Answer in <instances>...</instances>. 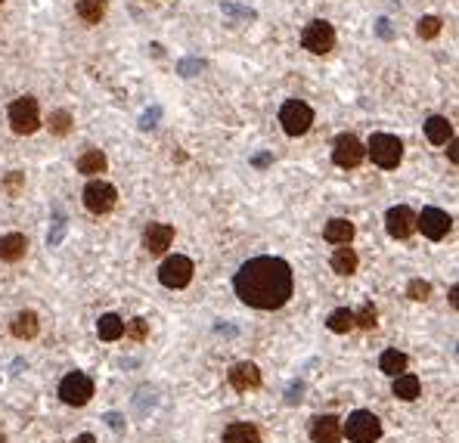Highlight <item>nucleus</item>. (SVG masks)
Segmentation results:
<instances>
[{"label": "nucleus", "mask_w": 459, "mask_h": 443, "mask_svg": "<svg viewBox=\"0 0 459 443\" xmlns=\"http://www.w3.org/2000/svg\"><path fill=\"white\" fill-rule=\"evenodd\" d=\"M233 289H236V298L248 307L279 310L286 301L292 298L295 276H292V267L283 258L261 254V258L245 261L243 267L236 270V276H233Z\"/></svg>", "instance_id": "1"}, {"label": "nucleus", "mask_w": 459, "mask_h": 443, "mask_svg": "<svg viewBox=\"0 0 459 443\" xmlns=\"http://www.w3.org/2000/svg\"><path fill=\"white\" fill-rule=\"evenodd\" d=\"M341 437L354 443H372L382 437V422L369 409H357V413L348 416V422H341Z\"/></svg>", "instance_id": "2"}, {"label": "nucleus", "mask_w": 459, "mask_h": 443, "mask_svg": "<svg viewBox=\"0 0 459 443\" xmlns=\"http://www.w3.org/2000/svg\"><path fill=\"white\" fill-rule=\"evenodd\" d=\"M6 118H10L13 134H19V137L35 134V130L41 127V108H37V99H35V96H19V99H13V106H10V112H6Z\"/></svg>", "instance_id": "3"}, {"label": "nucleus", "mask_w": 459, "mask_h": 443, "mask_svg": "<svg viewBox=\"0 0 459 443\" xmlns=\"http://www.w3.org/2000/svg\"><path fill=\"white\" fill-rule=\"evenodd\" d=\"M367 152L372 155V161H376L379 168L391 170V168H398L403 158V143L394 134H372Z\"/></svg>", "instance_id": "4"}, {"label": "nucleus", "mask_w": 459, "mask_h": 443, "mask_svg": "<svg viewBox=\"0 0 459 443\" xmlns=\"http://www.w3.org/2000/svg\"><path fill=\"white\" fill-rule=\"evenodd\" d=\"M279 124H283V130L289 137L307 134L310 124H314V108L301 103V99H289V103H283V108H279Z\"/></svg>", "instance_id": "5"}, {"label": "nucleus", "mask_w": 459, "mask_h": 443, "mask_svg": "<svg viewBox=\"0 0 459 443\" xmlns=\"http://www.w3.org/2000/svg\"><path fill=\"white\" fill-rule=\"evenodd\" d=\"M301 46L310 53H317V56H323V53H329L332 46H336V28H332L326 19L307 22L305 31H301Z\"/></svg>", "instance_id": "6"}, {"label": "nucleus", "mask_w": 459, "mask_h": 443, "mask_svg": "<svg viewBox=\"0 0 459 443\" xmlns=\"http://www.w3.org/2000/svg\"><path fill=\"white\" fill-rule=\"evenodd\" d=\"M59 397H62V403H68V406H87L93 397L90 375H84V372H68L59 382Z\"/></svg>", "instance_id": "7"}, {"label": "nucleus", "mask_w": 459, "mask_h": 443, "mask_svg": "<svg viewBox=\"0 0 459 443\" xmlns=\"http://www.w3.org/2000/svg\"><path fill=\"white\" fill-rule=\"evenodd\" d=\"M118 201V189L106 180H90L84 186V208L90 214H109Z\"/></svg>", "instance_id": "8"}, {"label": "nucleus", "mask_w": 459, "mask_h": 443, "mask_svg": "<svg viewBox=\"0 0 459 443\" xmlns=\"http://www.w3.org/2000/svg\"><path fill=\"white\" fill-rule=\"evenodd\" d=\"M159 282L165 289H186L192 282V261L183 254H174L159 267Z\"/></svg>", "instance_id": "9"}, {"label": "nucleus", "mask_w": 459, "mask_h": 443, "mask_svg": "<svg viewBox=\"0 0 459 443\" xmlns=\"http://www.w3.org/2000/svg\"><path fill=\"white\" fill-rule=\"evenodd\" d=\"M450 227H453V217L441 208H422V214H416V230H422V236L432 242H441Z\"/></svg>", "instance_id": "10"}, {"label": "nucleus", "mask_w": 459, "mask_h": 443, "mask_svg": "<svg viewBox=\"0 0 459 443\" xmlns=\"http://www.w3.org/2000/svg\"><path fill=\"white\" fill-rule=\"evenodd\" d=\"M363 158H367V146L354 134L336 137V143H332V161H336L338 168H357Z\"/></svg>", "instance_id": "11"}, {"label": "nucleus", "mask_w": 459, "mask_h": 443, "mask_svg": "<svg viewBox=\"0 0 459 443\" xmlns=\"http://www.w3.org/2000/svg\"><path fill=\"white\" fill-rule=\"evenodd\" d=\"M385 227L391 239H410L416 232V211L407 205H394L385 214Z\"/></svg>", "instance_id": "12"}, {"label": "nucleus", "mask_w": 459, "mask_h": 443, "mask_svg": "<svg viewBox=\"0 0 459 443\" xmlns=\"http://www.w3.org/2000/svg\"><path fill=\"white\" fill-rule=\"evenodd\" d=\"M227 378H230V387L233 391H258L261 387V369L255 366V363H248V360H243V363H236L230 372H227Z\"/></svg>", "instance_id": "13"}, {"label": "nucleus", "mask_w": 459, "mask_h": 443, "mask_svg": "<svg viewBox=\"0 0 459 443\" xmlns=\"http://www.w3.org/2000/svg\"><path fill=\"white\" fill-rule=\"evenodd\" d=\"M171 242H174V227H168V223H149L143 232V248L149 254H165Z\"/></svg>", "instance_id": "14"}, {"label": "nucleus", "mask_w": 459, "mask_h": 443, "mask_svg": "<svg viewBox=\"0 0 459 443\" xmlns=\"http://www.w3.org/2000/svg\"><path fill=\"white\" fill-rule=\"evenodd\" d=\"M310 440L314 443H338L341 440V418L338 416H317L310 422Z\"/></svg>", "instance_id": "15"}, {"label": "nucleus", "mask_w": 459, "mask_h": 443, "mask_svg": "<svg viewBox=\"0 0 459 443\" xmlns=\"http://www.w3.org/2000/svg\"><path fill=\"white\" fill-rule=\"evenodd\" d=\"M28 251V239L22 232H6L0 236V261L4 263H19Z\"/></svg>", "instance_id": "16"}, {"label": "nucleus", "mask_w": 459, "mask_h": 443, "mask_svg": "<svg viewBox=\"0 0 459 443\" xmlns=\"http://www.w3.org/2000/svg\"><path fill=\"white\" fill-rule=\"evenodd\" d=\"M354 232H357V227L351 220H345V217H332V220L326 223V230H323V239L326 242H332V245H348L354 239Z\"/></svg>", "instance_id": "17"}, {"label": "nucleus", "mask_w": 459, "mask_h": 443, "mask_svg": "<svg viewBox=\"0 0 459 443\" xmlns=\"http://www.w3.org/2000/svg\"><path fill=\"white\" fill-rule=\"evenodd\" d=\"M37 329H41V323H37V313L35 310H19V313L13 316V325H10V332L19 341H31L37 335Z\"/></svg>", "instance_id": "18"}, {"label": "nucleus", "mask_w": 459, "mask_h": 443, "mask_svg": "<svg viewBox=\"0 0 459 443\" xmlns=\"http://www.w3.org/2000/svg\"><path fill=\"white\" fill-rule=\"evenodd\" d=\"M425 137H429V143H434V146H447L450 139H453V124H450L444 115H432V118L425 121Z\"/></svg>", "instance_id": "19"}, {"label": "nucleus", "mask_w": 459, "mask_h": 443, "mask_svg": "<svg viewBox=\"0 0 459 443\" xmlns=\"http://www.w3.org/2000/svg\"><path fill=\"white\" fill-rule=\"evenodd\" d=\"M224 443H261V431L252 422H233L224 428Z\"/></svg>", "instance_id": "20"}, {"label": "nucleus", "mask_w": 459, "mask_h": 443, "mask_svg": "<svg viewBox=\"0 0 459 443\" xmlns=\"http://www.w3.org/2000/svg\"><path fill=\"white\" fill-rule=\"evenodd\" d=\"M419 391H422V385H419L416 375H410V372H400V375H394V385H391V394L403 403H413L419 397Z\"/></svg>", "instance_id": "21"}, {"label": "nucleus", "mask_w": 459, "mask_h": 443, "mask_svg": "<svg viewBox=\"0 0 459 443\" xmlns=\"http://www.w3.org/2000/svg\"><path fill=\"white\" fill-rule=\"evenodd\" d=\"M332 270H336L338 276H354L357 273V263H360V258H357V251L354 248H348V245H341L336 248V254H332Z\"/></svg>", "instance_id": "22"}, {"label": "nucleus", "mask_w": 459, "mask_h": 443, "mask_svg": "<svg viewBox=\"0 0 459 443\" xmlns=\"http://www.w3.org/2000/svg\"><path fill=\"white\" fill-rule=\"evenodd\" d=\"M97 335L103 338V341H118V338H124V320H121V316H115V313L99 316Z\"/></svg>", "instance_id": "23"}, {"label": "nucleus", "mask_w": 459, "mask_h": 443, "mask_svg": "<svg viewBox=\"0 0 459 443\" xmlns=\"http://www.w3.org/2000/svg\"><path fill=\"white\" fill-rule=\"evenodd\" d=\"M106 168H109V158L99 149H87L81 158H78V170H81V174H87V177L103 174Z\"/></svg>", "instance_id": "24"}, {"label": "nucleus", "mask_w": 459, "mask_h": 443, "mask_svg": "<svg viewBox=\"0 0 459 443\" xmlns=\"http://www.w3.org/2000/svg\"><path fill=\"white\" fill-rule=\"evenodd\" d=\"M379 369L385 372V375H400V372H407V354H400L398 347H391V351H385L379 356Z\"/></svg>", "instance_id": "25"}, {"label": "nucleus", "mask_w": 459, "mask_h": 443, "mask_svg": "<svg viewBox=\"0 0 459 443\" xmlns=\"http://www.w3.org/2000/svg\"><path fill=\"white\" fill-rule=\"evenodd\" d=\"M78 15H81L87 25H97L106 15V0H78Z\"/></svg>", "instance_id": "26"}, {"label": "nucleus", "mask_w": 459, "mask_h": 443, "mask_svg": "<svg viewBox=\"0 0 459 443\" xmlns=\"http://www.w3.org/2000/svg\"><path fill=\"white\" fill-rule=\"evenodd\" d=\"M326 325H329V332H336V335H345V332L354 329V313L348 307H338V310H332L329 313Z\"/></svg>", "instance_id": "27"}, {"label": "nucleus", "mask_w": 459, "mask_h": 443, "mask_svg": "<svg viewBox=\"0 0 459 443\" xmlns=\"http://www.w3.org/2000/svg\"><path fill=\"white\" fill-rule=\"evenodd\" d=\"M50 134L53 137H66L68 130H72V124H75V118H72V112H66V108H56V112H50Z\"/></svg>", "instance_id": "28"}, {"label": "nucleus", "mask_w": 459, "mask_h": 443, "mask_svg": "<svg viewBox=\"0 0 459 443\" xmlns=\"http://www.w3.org/2000/svg\"><path fill=\"white\" fill-rule=\"evenodd\" d=\"M441 28H444V22H441L438 15H422V19L416 22L419 37H425V41H432V37H438V35H441Z\"/></svg>", "instance_id": "29"}, {"label": "nucleus", "mask_w": 459, "mask_h": 443, "mask_svg": "<svg viewBox=\"0 0 459 443\" xmlns=\"http://www.w3.org/2000/svg\"><path fill=\"white\" fill-rule=\"evenodd\" d=\"M354 325H360V329H376V325H379V310L372 304H363L354 313Z\"/></svg>", "instance_id": "30"}, {"label": "nucleus", "mask_w": 459, "mask_h": 443, "mask_svg": "<svg viewBox=\"0 0 459 443\" xmlns=\"http://www.w3.org/2000/svg\"><path fill=\"white\" fill-rule=\"evenodd\" d=\"M124 335L130 341H146V335H149V323H146L143 316H134L130 323H124Z\"/></svg>", "instance_id": "31"}, {"label": "nucleus", "mask_w": 459, "mask_h": 443, "mask_svg": "<svg viewBox=\"0 0 459 443\" xmlns=\"http://www.w3.org/2000/svg\"><path fill=\"white\" fill-rule=\"evenodd\" d=\"M407 298L410 301H429L432 298V282H425V279H410Z\"/></svg>", "instance_id": "32"}, {"label": "nucleus", "mask_w": 459, "mask_h": 443, "mask_svg": "<svg viewBox=\"0 0 459 443\" xmlns=\"http://www.w3.org/2000/svg\"><path fill=\"white\" fill-rule=\"evenodd\" d=\"M22 186H25V174H22V170H10V177H6V180H4L6 196H19V192H22Z\"/></svg>", "instance_id": "33"}, {"label": "nucleus", "mask_w": 459, "mask_h": 443, "mask_svg": "<svg viewBox=\"0 0 459 443\" xmlns=\"http://www.w3.org/2000/svg\"><path fill=\"white\" fill-rule=\"evenodd\" d=\"M301 394H305V385H301V382H292L289 391H286V403H289V406L301 403Z\"/></svg>", "instance_id": "34"}, {"label": "nucleus", "mask_w": 459, "mask_h": 443, "mask_svg": "<svg viewBox=\"0 0 459 443\" xmlns=\"http://www.w3.org/2000/svg\"><path fill=\"white\" fill-rule=\"evenodd\" d=\"M62 236H66V223H56V227H53V232H50V245H59L62 242Z\"/></svg>", "instance_id": "35"}, {"label": "nucleus", "mask_w": 459, "mask_h": 443, "mask_svg": "<svg viewBox=\"0 0 459 443\" xmlns=\"http://www.w3.org/2000/svg\"><path fill=\"white\" fill-rule=\"evenodd\" d=\"M106 422H109V428H115V431H121V428H124V418H121L118 413H109V416H106Z\"/></svg>", "instance_id": "36"}, {"label": "nucleus", "mask_w": 459, "mask_h": 443, "mask_svg": "<svg viewBox=\"0 0 459 443\" xmlns=\"http://www.w3.org/2000/svg\"><path fill=\"white\" fill-rule=\"evenodd\" d=\"M159 115H161V108H152V112H146V115H143V124H140V127H155L152 121L159 118Z\"/></svg>", "instance_id": "37"}, {"label": "nucleus", "mask_w": 459, "mask_h": 443, "mask_svg": "<svg viewBox=\"0 0 459 443\" xmlns=\"http://www.w3.org/2000/svg\"><path fill=\"white\" fill-rule=\"evenodd\" d=\"M447 155H450V161H453V165L459 161V143H456V139H450V149H447Z\"/></svg>", "instance_id": "38"}, {"label": "nucleus", "mask_w": 459, "mask_h": 443, "mask_svg": "<svg viewBox=\"0 0 459 443\" xmlns=\"http://www.w3.org/2000/svg\"><path fill=\"white\" fill-rule=\"evenodd\" d=\"M72 443H97V437H93V434H78Z\"/></svg>", "instance_id": "39"}, {"label": "nucleus", "mask_w": 459, "mask_h": 443, "mask_svg": "<svg viewBox=\"0 0 459 443\" xmlns=\"http://www.w3.org/2000/svg\"><path fill=\"white\" fill-rule=\"evenodd\" d=\"M450 304L459 307V289H456V285H453V289H450Z\"/></svg>", "instance_id": "40"}, {"label": "nucleus", "mask_w": 459, "mask_h": 443, "mask_svg": "<svg viewBox=\"0 0 459 443\" xmlns=\"http://www.w3.org/2000/svg\"><path fill=\"white\" fill-rule=\"evenodd\" d=\"M0 443H6V437H0Z\"/></svg>", "instance_id": "41"}, {"label": "nucleus", "mask_w": 459, "mask_h": 443, "mask_svg": "<svg viewBox=\"0 0 459 443\" xmlns=\"http://www.w3.org/2000/svg\"><path fill=\"white\" fill-rule=\"evenodd\" d=\"M0 4H4V0H0Z\"/></svg>", "instance_id": "42"}]
</instances>
